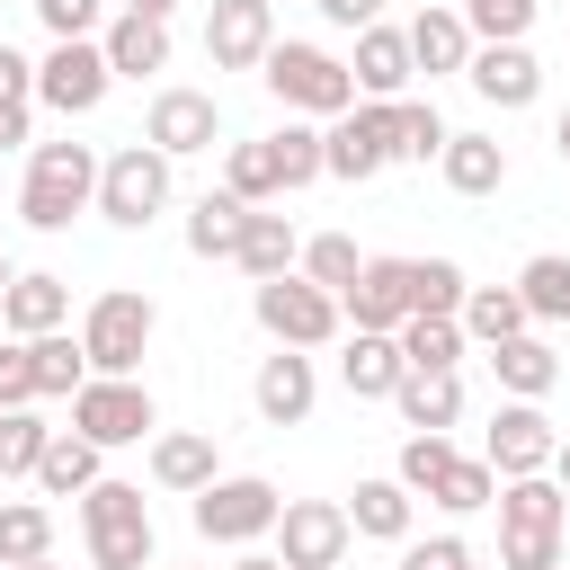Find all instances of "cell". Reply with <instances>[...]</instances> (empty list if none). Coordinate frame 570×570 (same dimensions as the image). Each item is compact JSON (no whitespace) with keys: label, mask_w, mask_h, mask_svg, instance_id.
Wrapping results in <instances>:
<instances>
[{"label":"cell","mask_w":570,"mask_h":570,"mask_svg":"<svg viewBox=\"0 0 570 570\" xmlns=\"http://www.w3.org/2000/svg\"><path fill=\"white\" fill-rule=\"evenodd\" d=\"M499 570H561V525H570V490L552 472H517L499 481Z\"/></svg>","instance_id":"cell-1"},{"label":"cell","mask_w":570,"mask_h":570,"mask_svg":"<svg viewBox=\"0 0 570 570\" xmlns=\"http://www.w3.org/2000/svg\"><path fill=\"white\" fill-rule=\"evenodd\" d=\"M80 543L98 570H151V499L134 481H89L80 490Z\"/></svg>","instance_id":"cell-2"},{"label":"cell","mask_w":570,"mask_h":570,"mask_svg":"<svg viewBox=\"0 0 570 570\" xmlns=\"http://www.w3.org/2000/svg\"><path fill=\"white\" fill-rule=\"evenodd\" d=\"M98 205V151L89 142H36L27 160V187H18V214L36 232H71V214Z\"/></svg>","instance_id":"cell-3"},{"label":"cell","mask_w":570,"mask_h":570,"mask_svg":"<svg viewBox=\"0 0 570 570\" xmlns=\"http://www.w3.org/2000/svg\"><path fill=\"white\" fill-rule=\"evenodd\" d=\"M258 80H267L294 116H347V107H356V80H347V62H338L330 45H267V53H258Z\"/></svg>","instance_id":"cell-4"},{"label":"cell","mask_w":570,"mask_h":570,"mask_svg":"<svg viewBox=\"0 0 570 570\" xmlns=\"http://www.w3.org/2000/svg\"><path fill=\"white\" fill-rule=\"evenodd\" d=\"M249 312H258V330L276 338V347H330L338 338V294L330 285H312V276H258V294H249Z\"/></svg>","instance_id":"cell-5"},{"label":"cell","mask_w":570,"mask_h":570,"mask_svg":"<svg viewBox=\"0 0 570 570\" xmlns=\"http://www.w3.org/2000/svg\"><path fill=\"white\" fill-rule=\"evenodd\" d=\"M151 330H160L151 294L107 285V294L80 312V356H89V374H134V365H142V347H151Z\"/></svg>","instance_id":"cell-6"},{"label":"cell","mask_w":570,"mask_h":570,"mask_svg":"<svg viewBox=\"0 0 570 570\" xmlns=\"http://www.w3.org/2000/svg\"><path fill=\"white\" fill-rule=\"evenodd\" d=\"M276 508H285L276 481H258V472H214V481L196 490V534H205V543H258V534H276Z\"/></svg>","instance_id":"cell-7"},{"label":"cell","mask_w":570,"mask_h":570,"mask_svg":"<svg viewBox=\"0 0 570 570\" xmlns=\"http://www.w3.org/2000/svg\"><path fill=\"white\" fill-rule=\"evenodd\" d=\"M160 205H169V151L125 142V151H107V160H98V214H107L116 232H142Z\"/></svg>","instance_id":"cell-8"},{"label":"cell","mask_w":570,"mask_h":570,"mask_svg":"<svg viewBox=\"0 0 570 570\" xmlns=\"http://www.w3.org/2000/svg\"><path fill=\"white\" fill-rule=\"evenodd\" d=\"M71 428L107 454V445H142V436L160 428V410H151V392H142L134 374H89V383L71 392Z\"/></svg>","instance_id":"cell-9"},{"label":"cell","mask_w":570,"mask_h":570,"mask_svg":"<svg viewBox=\"0 0 570 570\" xmlns=\"http://www.w3.org/2000/svg\"><path fill=\"white\" fill-rule=\"evenodd\" d=\"M383 169H392V98H356V107L330 116V134H321V178L365 187V178H383Z\"/></svg>","instance_id":"cell-10"},{"label":"cell","mask_w":570,"mask_h":570,"mask_svg":"<svg viewBox=\"0 0 570 570\" xmlns=\"http://www.w3.org/2000/svg\"><path fill=\"white\" fill-rule=\"evenodd\" d=\"M347 508L338 499H285L276 508V561L285 570H338L347 561Z\"/></svg>","instance_id":"cell-11"},{"label":"cell","mask_w":570,"mask_h":570,"mask_svg":"<svg viewBox=\"0 0 570 570\" xmlns=\"http://www.w3.org/2000/svg\"><path fill=\"white\" fill-rule=\"evenodd\" d=\"M107 89H116V71H107V53H98L89 36H53V53L36 62V98H45L53 116H89Z\"/></svg>","instance_id":"cell-12"},{"label":"cell","mask_w":570,"mask_h":570,"mask_svg":"<svg viewBox=\"0 0 570 570\" xmlns=\"http://www.w3.org/2000/svg\"><path fill=\"white\" fill-rule=\"evenodd\" d=\"M214 134H223V107L205 89H151V116H142V142L151 151L187 160V151H214Z\"/></svg>","instance_id":"cell-13"},{"label":"cell","mask_w":570,"mask_h":570,"mask_svg":"<svg viewBox=\"0 0 570 570\" xmlns=\"http://www.w3.org/2000/svg\"><path fill=\"white\" fill-rule=\"evenodd\" d=\"M552 419H543V401H499V419H490V445H481V463L499 472V481H517V472H543L552 463Z\"/></svg>","instance_id":"cell-14"},{"label":"cell","mask_w":570,"mask_h":570,"mask_svg":"<svg viewBox=\"0 0 570 570\" xmlns=\"http://www.w3.org/2000/svg\"><path fill=\"white\" fill-rule=\"evenodd\" d=\"M249 401H258V419H267V428H303V419H312V401H321L312 347H276V356H258Z\"/></svg>","instance_id":"cell-15"},{"label":"cell","mask_w":570,"mask_h":570,"mask_svg":"<svg viewBox=\"0 0 570 570\" xmlns=\"http://www.w3.org/2000/svg\"><path fill=\"white\" fill-rule=\"evenodd\" d=\"M267 45H276V0H214V18H205L214 71H258Z\"/></svg>","instance_id":"cell-16"},{"label":"cell","mask_w":570,"mask_h":570,"mask_svg":"<svg viewBox=\"0 0 570 570\" xmlns=\"http://www.w3.org/2000/svg\"><path fill=\"white\" fill-rule=\"evenodd\" d=\"M463 80H472L490 107H534V98H543V62L525 53V36H508V45H472Z\"/></svg>","instance_id":"cell-17"},{"label":"cell","mask_w":570,"mask_h":570,"mask_svg":"<svg viewBox=\"0 0 570 570\" xmlns=\"http://www.w3.org/2000/svg\"><path fill=\"white\" fill-rule=\"evenodd\" d=\"M347 80H356V98H410V80H419V62H410V36L401 27H356V62H347Z\"/></svg>","instance_id":"cell-18"},{"label":"cell","mask_w":570,"mask_h":570,"mask_svg":"<svg viewBox=\"0 0 570 570\" xmlns=\"http://www.w3.org/2000/svg\"><path fill=\"white\" fill-rule=\"evenodd\" d=\"M338 312H347L356 330H401V321H410V258H365L356 285L338 294Z\"/></svg>","instance_id":"cell-19"},{"label":"cell","mask_w":570,"mask_h":570,"mask_svg":"<svg viewBox=\"0 0 570 570\" xmlns=\"http://www.w3.org/2000/svg\"><path fill=\"white\" fill-rule=\"evenodd\" d=\"M62 321H71V285H62V276L27 267V276L0 285V330H9V338H45V330H62Z\"/></svg>","instance_id":"cell-20"},{"label":"cell","mask_w":570,"mask_h":570,"mask_svg":"<svg viewBox=\"0 0 570 570\" xmlns=\"http://www.w3.org/2000/svg\"><path fill=\"white\" fill-rule=\"evenodd\" d=\"M98 53H107V71H116V80H151V71H169V18L125 9V18L98 36Z\"/></svg>","instance_id":"cell-21"},{"label":"cell","mask_w":570,"mask_h":570,"mask_svg":"<svg viewBox=\"0 0 570 570\" xmlns=\"http://www.w3.org/2000/svg\"><path fill=\"white\" fill-rule=\"evenodd\" d=\"M490 374H499V392H508V401H543V392L561 383V356H552V338L517 330V338H499V347H490Z\"/></svg>","instance_id":"cell-22"},{"label":"cell","mask_w":570,"mask_h":570,"mask_svg":"<svg viewBox=\"0 0 570 570\" xmlns=\"http://www.w3.org/2000/svg\"><path fill=\"white\" fill-rule=\"evenodd\" d=\"M401 36H410V62H419L428 80H436V71H463V62H472V45H481V36L463 27V9H419Z\"/></svg>","instance_id":"cell-23"},{"label":"cell","mask_w":570,"mask_h":570,"mask_svg":"<svg viewBox=\"0 0 570 570\" xmlns=\"http://www.w3.org/2000/svg\"><path fill=\"white\" fill-rule=\"evenodd\" d=\"M436 178H445L454 196H499V187H508V151H499L490 134H445Z\"/></svg>","instance_id":"cell-24"},{"label":"cell","mask_w":570,"mask_h":570,"mask_svg":"<svg viewBox=\"0 0 570 570\" xmlns=\"http://www.w3.org/2000/svg\"><path fill=\"white\" fill-rule=\"evenodd\" d=\"M214 472H223V463H214V436H196V428H160V436H151V481H160V490L196 499Z\"/></svg>","instance_id":"cell-25"},{"label":"cell","mask_w":570,"mask_h":570,"mask_svg":"<svg viewBox=\"0 0 570 570\" xmlns=\"http://www.w3.org/2000/svg\"><path fill=\"white\" fill-rule=\"evenodd\" d=\"M338 383H347L356 401H392V383H401V338H392V330H356L347 356H338Z\"/></svg>","instance_id":"cell-26"},{"label":"cell","mask_w":570,"mask_h":570,"mask_svg":"<svg viewBox=\"0 0 570 570\" xmlns=\"http://www.w3.org/2000/svg\"><path fill=\"white\" fill-rule=\"evenodd\" d=\"M392 410H401L410 428H454V419H463V374L401 365V383H392Z\"/></svg>","instance_id":"cell-27"},{"label":"cell","mask_w":570,"mask_h":570,"mask_svg":"<svg viewBox=\"0 0 570 570\" xmlns=\"http://www.w3.org/2000/svg\"><path fill=\"white\" fill-rule=\"evenodd\" d=\"M27 383H36V401H71V392L89 383V356H80V338H71V330H45V338H27Z\"/></svg>","instance_id":"cell-28"},{"label":"cell","mask_w":570,"mask_h":570,"mask_svg":"<svg viewBox=\"0 0 570 570\" xmlns=\"http://www.w3.org/2000/svg\"><path fill=\"white\" fill-rule=\"evenodd\" d=\"M240 232H249V205H240L232 187H214V196L187 205V249H196V258H232Z\"/></svg>","instance_id":"cell-29"},{"label":"cell","mask_w":570,"mask_h":570,"mask_svg":"<svg viewBox=\"0 0 570 570\" xmlns=\"http://www.w3.org/2000/svg\"><path fill=\"white\" fill-rule=\"evenodd\" d=\"M232 258H240V276H249V285H258V276H285V267L303 258V232H294L285 214H258V205H249V232H240V249H232Z\"/></svg>","instance_id":"cell-30"},{"label":"cell","mask_w":570,"mask_h":570,"mask_svg":"<svg viewBox=\"0 0 570 570\" xmlns=\"http://www.w3.org/2000/svg\"><path fill=\"white\" fill-rule=\"evenodd\" d=\"M392 338H401V365H428V374H454L463 365V321L454 312H410Z\"/></svg>","instance_id":"cell-31"},{"label":"cell","mask_w":570,"mask_h":570,"mask_svg":"<svg viewBox=\"0 0 570 570\" xmlns=\"http://www.w3.org/2000/svg\"><path fill=\"white\" fill-rule=\"evenodd\" d=\"M89 481H98V445H89L80 428H53V445L36 454V490H45V499H80Z\"/></svg>","instance_id":"cell-32"},{"label":"cell","mask_w":570,"mask_h":570,"mask_svg":"<svg viewBox=\"0 0 570 570\" xmlns=\"http://www.w3.org/2000/svg\"><path fill=\"white\" fill-rule=\"evenodd\" d=\"M454 321H463V338H481V347H499V338H517V330H534V312L517 303V285H472Z\"/></svg>","instance_id":"cell-33"},{"label":"cell","mask_w":570,"mask_h":570,"mask_svg":"<svg viewBox=\"0 0 570 570\" xmlns=\"http://www.w3.org/2000/svg\"><path fill=\"white\" fill-rule=\"evenodd\" d=\"M347 525L374 543H410V490L401 481H356L347 490Z\"/></svg>","instance_id":"cell-34"},{"label":"cell","mask_w":570,"mask_h":570,"mask_svg":"<svg viewBox=\"0 0 570 570\" xmlns=\"http://www.w3.org/2000/svg\"><path fill=\"white\" fill-rule=\"evenodd\" d=\"M53 552V508L45 499H0V570Z\"/></svg>","instance_id":"cell-35"},{"label":"cell","mask_w":570,"mask_h":570,"mask_svg":"<svg viewBox=\"0 0 570 570\" xmlns=\"http://www.w3.org/2000/svg\"><path fill=\"white\" fill-rule=\"evenodd\" d=\"M454 472V445H445V428H410V445H401V463H392V481L410 490V499H436V481Z\"/></svg>","instance_id":"cell-36"},{"label":"cell","mask_w":570,"mask_h":570,"mask_svg":"<svg viewBox=\"0 0 570 570\" xmlns=\"http://www.w3.org/2000/svg\"><path fill=\"white\" fill-rule=\"evenodd\" d=\"M517 303H525L534 321H570V258H561V249L525 258V267H517Z\"/></svg>","instance_id":"cell-37"},{"label":"cell","mask_w":570,"mask_h":570,"mask_svg":"<svg viewBox=\"0 0 570 570\" xmlns=\"http://www.w3.org/2000/svg\"><path fill=\"white\" fill-rule=\"evenodd\" d=\"M53 445V428L36 419V401L0 410V481H36V454Z\"/></svg>","instance_id":"cell-38"},{"label":"cell","mask_w":570,"mask_h":570,"mask_svg":"<svg viewBox=\"0 0 570 570\" xmlns=\"http://www.w3.org/2000/svg\"><path fill=\"white\" fill-rule=\"evenodd\" d=\"M223 187H232L240 205H276V196H285V178H276V151H267V134H258V142H232V160H223Z\"/></svg>","instance_id":"cell-39"},{"label":"cell","mask_w":570,"mask_h":570,"mask_svg":"<svg viewBox=\"0 0 570 570\" xmlns=\"http://www.w3.org/2000/svg\"><path fill=\"white\" fill-rule=\"evenodd\" d=\"M445 151V116L428 98H392V160H436Z\"/></svg>","instance_id":"cell-40"},{"label":"cell","mask_w":570,"mask_h":570,"mask_svg":"<svg viewBox=\"0 0 570 570\" xmlns=\"http://www.w3.org/2000/svg\"><path fill=\"white\" fill-rule=\"evenodd\" d=\"M294 267H303V276H312V285H330V294H347V285H356V267H365V249H356V240H347V232H312V240H303V258H294Z\"/></svg>","instance_id":"cell-41"},{"label":"cell","mask_w":570,"mask_h":570,"mask_svg":"<svg viewBox=\"0 0 570 570\" xmlns=\"http://www.w3.org/2000/svg\"><path fill=\"white\" fill-rule=\"evenodd\" d=\"M472 276L454 258H410V312H463Z\"/></svg>","instance_id":"cell-42"},{"label":"cell","mask_w":570,"mask_h":570,"mask_svg":"<svg viewBox=\"0 0 570 570\" xmlns=\"http://www.w3.org/2000/svg\"><path fill=\"white\" fill-rule=\"evenodd\" d=\"M490 499H499V472H490L481 454H454V472L436 481V508H445V517H472V508H490Z\"/></svg>","instance_id":"cell-43"},{"label":"cell","mask_w":570,"mask_h":570,"mask_svg":"<svg viewBox=\"0 0 570 570\" xmlns=\"http://www.w3.org/2000/svg\"><path fill=\"white\" fill-rule=\"evenodd\" d=\"M267 151H276V178H285V196L321 178V125H285V134H267Z\"/></svg>","instance_id":"cell-44"},{"label":"cell","mask_w":570,"mask_h":570,"mask_svg":"<svg viewBox=\"0 0 570 570\" xmlns=\"http://www.w3.org/2000/svg\"><path fill=\"white\" fill-rule=\"evenodd\" d=\"M534 9H543V0H463V27H472L481 45H508V36L534 27Z\"/></svg>","instance_id":"cell-45"},{"label":"cell","mask_w":570,"mask_h":570,"mask_svg":"<svg viewBox=\"0 0 570 570\" xmlns=\"http://www.w3.org/2000/svg\"><path fill=\"white\" fill-rule=\"evenodd\" d=\"M472 543L463 534H428V543H401V570H463Z\"/></svg>","instance_id":"cell-46"},{"label":"cell","mask_w":570,"mask_h":570,"mask_svg":"<svg viewBox=\"0 0 570 570\" xmlns=\"http://www.w3.org/2000/svg\"><path fill=\"white\" fill-rule=\"evenodd\" d=\"M98 9H107V0H36L45 36H89V27H98Z\"/></svg>","instance_id":"cell-47"},{"label":"cell","mask_w":570,"mask_h":570,"mask_svg":"<svg viewBox=\"0 0 570 570\" xmlns=\"http://www.w3.org/2000/svg\"><path fill=\"white\" fill-rule=\"evenodd\" d=\"M27 98H36V62L18 45H0V107H27Z\"/></svg>","instance_id":"cell-48"},{"label":"cell","mask_w":570,"mask_h":570,"mask_svg":"<svg viewBox=\"0 0 570 570\" xmlns=\"http://www.w3.org/2000/svg\"><path fill=\"white\" fill-rule=\"evenodd\" d=\"M18 401H36V383H27V338L0 347V410H18Z\"/></svg>","instance_id":"cell-49"},{"label":"cell","mask_w":570,"mask_h":570,"mask_svg":"<svg viewBox=\"0 0 570 570\" xmlns=\"http://www.w3.org/2000/svg\"><path fill=\"white\" fill-rule=\"evenodd\" d=\"M312 9H321L330 27H374V18H383V0H312Z\"/></svg>","instance_id":"cell-50"},{"label":"cell","mask_w":570,"mask_h":570,"mask_svg":"<svg viewBox=\"0 0 570 570\" xmlns=\"http://www.w3.org/2000/svg\"><path fill=\"white\" fill-rule=\"evenodd\" d=\"M27 142V107H0V151H18Z\"/></svg>","instance_id":"cell-51"},{"label":"cell","mask_w":570,"mask_h":570,"mask_svg":"<svg viewBox=\"0 0 570 570\" xmlns=\"http://www.w3.org/2000/svg\"><path fill=\"white\" fill-rule=\"evenodd\" d=\"M543 472H552V481H561V490H570V436H561V445H552V463H543Z\"/></svg>","instance_id":"cell-52"},{"label":"cell","mask_w":570,"mask_h":570,"mask_svg":"<svg viewBox=\"0 0 570 570\" xmlns=\"http://www.w3.org/2000/svg\"><path fill=\"white\" fill-rule=\"evenodd\" d=\"M232 570H285V561H276V552H240Z\"/></svg>","instance_id":"cell-53"},{"label":"cell","mask_w":570,"mask_h":570,"mask_svg":"<svg viewBox=\"0 0 570 570\" xmlns=\"http://www.w3.org/2000/svg\"><path fill=\"white\" fill-rule=\"evenodd\" d=\"M125 9H142V18H169V9H178V0H125Z\"/></svg>","instance_id":"cell-54"},{"label":"cell","mask_w":570,"mask_h":570,"mask_svg":"<svg viewBox=\"0 0 570 570\" xmlns=\"http://www.w3.org/2000/svg\"><path fill=\"white\" fill-rule=\"evenodd\" d=\"M552 151H561V160H570V107H561V125H552Z\"/></svg>","instance_id":"cell-55"},{"label":"cell","mask_w":570,"mask_h":570,"mask_svg":"<svg viewBox=\"0 0 570 570\" xmlns=\"http://www.w3.org/2000/svg\"><path fill=\"white\" fill-rule=\"evenodd\" d=\"M18 570H53V552H45V561H18Z\"/></svg>","instance_id":"cell-56"},{"label":"cell","mask_w":570,"mask_h":570,"mask_svg":"<svg viewBox=\"0 0 570 570\" xmlns=\"http://www.w3.org/2000/svg\"><path fill=\"white\" fill-rule=\"evenodd\" d=\"M9 276H18V267H9V258H0V285H9Z\"/></svg>","instance_id":"cell-57"},{"label":"cell","mask_w":570,"mask_h":570,"mask_svg":"<svg viewBox=\"0 0 570 570\" xmlns=\"http://www.w3.org/2000/svg\"><path fill=\"white\" fill-rule=\"evenodd\" d=\"M463 570H481V561H463Z\"/></svg>","instance_id":"cell-58"},{"label":"cell","mask_w":570,"mask_h":570,"mask_svg":"<svg viewBox=\"0 0 570 570\" xmlns=\"http://www.w3.org/2000/svg\"><path fill=\"white\" fill-rule=\"evenodd\" d=\"M338 570H347V561H338Z\"/></svg>","instance_id":"cell-59"}]
</instances>
